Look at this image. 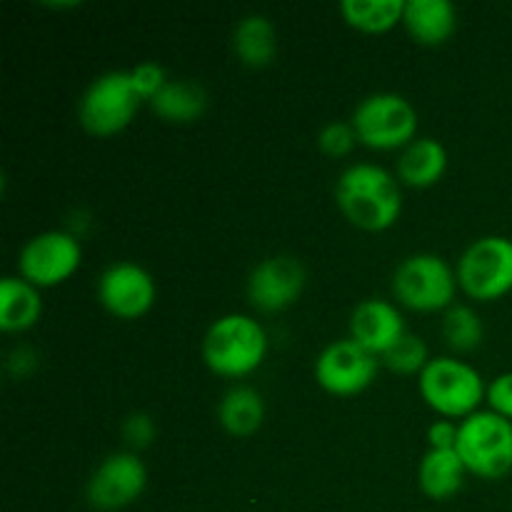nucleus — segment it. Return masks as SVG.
I'll return each mask as SVG.
<instances>
[{
    "mask_svg": "<svg viewBox=\"0 0 512 512\" xmlns=\"http://www.w3.org/2000/svg\"><path fill=\"white\" fill-rule=\"evenodd\" d=\"M338 208L355 228L383 233L393 228L403 210L398 175L373 163H355L340 173L335 185Z\"/></svg>",
    "mask_w": 512,
    "mask_h": 512,
    "instance_id": "1",
    "label": "nucleus"
},
{
    "mask_svg": "<svg viewBox=\"0 0 512 512\" xmlns=\"http://www.w3.org/2000/svg\"><path fill=\"white\" fill-rule=\"evenodd\" d=\"M268 335L255 318L230 313L215 320L203 338V360L220 378H245L263 365Z\"/></svg>",
    "mask_w": 512,
    "mask_h": 512,
    "instance_id": "2",
    "label": "nucleus"
},
{
    "mask_svg": "<svg viewBox=\"0 0 512 512\" xmlns=\"http://www.w3.org/2000/svg\"><path fill=\"white\" fill-rule=\"evenodd\" d=\"M418 388L428 408L445 420L470 418L488 398L483 375L458 358H430L420 373Z\"/></svg>",
    "mask_w": 512,
    "mask_h": 512,
    "instance_id": "3",
    "label": "nucleus"
},
{
    "mask_svg": "<svg viewBox=\"0 0 512 512\" xmlns=\"http://www.w3.org/2000/svg\"><path fill=\"white\" fill-rule=\"evenodd\" d=\"M455 453L475 478H505L512 470V423L493 410H478L460 420Z\"/></svg>",
    "mask_w": 512,
    "mask_h": 512,
    "instance_id": "4",
    "label": "nucleus"
},
{
    "mask_svg": "<svg viewBox=\"0 0 512 512\" xmlns=\"http://www.w3.org/2000/svg\"><path fill=\"white\" fill-rule=\"evenodd\" d=\"M458 275L435 253L408 255L393 273V295L415 313H440L453 308Z\"/></svg>",
    "mask_w": 512,
    "mask_h": 512,
    "instance_id": "5",
    "label": "nucleus"
},
{
    "mask_svg": "<svg viewBox=\"0 0 512 512\" xmlns=\"http://www.w3.org/2000/svg\"><path fill=\"white\" fill-rule=\"evenodd\" d=\"M358 143L373 150H403L418 135V110L400 93H373L353 110Z\"/></svg>",
    "mask_w": 512,
    "mask_h": 512,
    "instance_id": "6",
    "label": "nucleus"
},
{
    "mask_svg": "<svg viewBox=\"0 0 512 512\" xmlns=\"http://www.w3.org/2000/svg\"><path fill=\"white\" fill-rule=\"evenodd\" d=\"M140 103L143 100L135 93L128 70H110L85 88L78 105L80 125L90 135L110 138L133 123Z\"/></svg>",
    "mask_w": 512,
    "mask_h": 512,
    "instance_id": "7",
    "label": "nucleus"
},
{
    "mask_svg": "<svg viewBox=\"0 0 512 512\" xmlns=\"http://www.w3.org/2000/svg\"><path fill=\"white\" fill-rule=\"evenodd\" d=\"M458 285L468 298L490 303L512 290V240L505 235H485L470 243L460 255Z\"/></svg>",
    "mask_w": 512,
    "mask_h": 512,
    "instance_id": "8",
    "label": "nucleus"
},
{
    "mask_svg": "<svg viewBox=\"0 0 512 512\" xmlns=\"http://www.w3.org/2000/svg\"><path fill=\"white\" fill-rule=\"evenodd\" d=\"M83 260V248L65 230H45L23 245L18 255L20 278L38 290L55 288L73 278Z\"/></svg>",
    "mask_w": 512,
    "mask_h": 512,
    "instance_id": "9",
    "label": "nucleus"
},
{
    "mask_svg": "<svg viewBox=\"0 0 512 512\" xmlns=\"http://www.w3.org/2000/svg\"><path fill=\"white\" fill-rule=\"evenodd\" d=\"M380 358L360 348L355 340H335L315 360V380L320 388L338 398H350L373 385Z\"/></svg>",
    "mask_w": 512,
    "mask_h": 512,
    "instance_id": "10",
    "label": "nucleus"
},
{
    "mask_svg": "<svg viewBox=\"0 0 512 512\" xmlns=\"http://www.w3.org/2000/svg\"><path fill=\"white\" fill-rule=\"evenodd\" d=\"M148 488V468L133 453H113L93 470L85 498L90 508L115 512L133 505Z\"/></svg>",
    "mask_w": 512,
    "mask_h": 512,
    "instance_id": "11",
    "label": "nucleus"
},
{
    "mask_svg": "<svg viewBox=\"0 0 512 512\" xmlns=\"http://www.w3.org/2000/svg\"><path fill=\"white\" fill-rule=\"evenodd\" d=\"M98 300L120 320H138L153 308L155 280L143 265L120 260L108 265L98 278Z\"/></svg>",
    "mask_w": 512,
    "mask_h": 512,
    "instance_id": "12",
    "label": "nucleus"
},
{
    "mask_svg": "<svg viewBox=\"0 0 512 512\" xmlns=\"http://www.w3.org/2000/svg\"><path fill=\"white\" fill-rule=\"evenodd\" d=\"M305 288V268L290 255L260 260L248 278V300L263 313L290 308Z\"/></svg>",
    "mask_w": 512,
    "mask_h": 512,
    "instance_id": "13",
    "label": "nucleus"
},
{
    "mask_svg": "<svg viewBox=\"0 0 512 512\" xmlns=\"http://www.w3.org/2000/svg\"><path fill=\"white\" fill-rule=\"evenodd\" d=\"M408 335L405 320L393 303L380 298H368L358 303L350 315V340L368 353L383 358L393 345Z\"/></svg>",
    "mask_w": 512,
    "mask_h": 512,
    "instance_id": "14",
    "label": "nucleus"
},
{
    "mask_svg": "<svg viewBox=\"0 0 512 512\" xmlns=\"http://www.w3.org/2000/svg\"><path fill=\"white\" fill-rule=\"evenodd\" d=\"M445 170H448V150L435 138H415L400 150V158L395 163L400 183L420 190L438 185Z\"/></svg>",
    "mask_w": 512,
    "mask_h": 512,
    "instance_id": "15",
    "label": "nucleus"
},
{
    "mask_svg": "<svg viewBox=\"0 0 512 512\" xmlns=\"http://www.w3.org/2000/svg\"><path fill=\"white\" fill-rule=\"evenodd\" d=\"M403 25L420 45H443L458 25L455 5L448 0H405Z\"/></svg>",
    "mask_w": 512,
    "mask_h": 512,
    "instance_id": "16",
    "label": "nucleus"
},
{
    "mask_svg": "<svg viewBox=\"0 0 512 512\" xmlns=\"http://www.w3.org/2000/svg\"><path fill=\"white\" fill-rule=\"evenodd\" d=\"M463 460L455 450H433L423 455L418 465V485L430 500H450L458 495L465 485Z\"/></svg>",
    "mask_w": 512,
    "mask_h": 512,
    "instance_id": "17",
    "label": "nucleus"
},
{
    "mask_svg": "<svg viewBox=\"0 0 512 512\" xmlns=\"http://www.w3.org/2000/svg\"><path fill=\"white\" fill-rule=\"evenodd\" d=\"M43 298L28 280L8 275L0 283V328L5 333H23L40 320Z\"/></svg>",
    "mask_w": 512,
    "mask_h": 512,
    "instance_id": "18",
    "label": "nucleus"
},
{
    "mask_svg": "<svg viewBox=\"0 0 512 512\" xmlns=\"http://www.w3.org/2000/svg\"><path fill=\"white\" fill-rule=\"evenodd\" d=\"M233 53L248 68H265L278 53V33L265 15H245L233 30Z\"/></svg>",
    "mask_w": 512,
    "mask_h": 512,
    "instance_id": "19",
    "label": "nucleus"
},
{
    "mask_svg": "<svg viewBox=\"0 0 512 512\" xmlns=\"http://www.w3.org/2000/svg\"><path fill=\"white\" fill-rule=\"evenodd\" d=\"M218 420L235 438H250L258 433L265 420V405L258 390L248 385H235L223 395L218 405Z\"/></svg>",
    "mask_w": 512,
    "mask_h": 512,
    "instance_id": "20",
    "label": "nucleus"
},
{
    "mask_svg": "<svg viewBox=\"0 0 512 512\" xmlns=\"http://www.w3.org/2000/svg\"><path fill=\"white\" fill-rule=\"evenodd\" d=\"M150 108L168 123H193L208 108V95L193 80H168L150 100Z\"/></svg>",
    "mask_w": 512,
    "mask_h": 512,
    "instance_id": "21",
    "label": "nucleus"
},
{
    "mask_svg": "<svg viewBox=\"0 0 512 512\" xmlns=\"http://www.w3.org/2000/svg\"><path fill=\"white\" fill-rule=\"evenodd\" d=\"M405 0H343L340 15L350 28L360 33L378 35L388 33L395 25L403 23Z\"/></svg>",
    "mask_w": 512,
    "mask_h": 512,
    "instance_id": "22",
    "label": "nucleus"
},
{
    "mask_svg": "<svg viewBox=\"0 0 512 512\" xmlns=\"http://www.w3.org/2000/svg\"><path fill=\"white\" fill-rule=\"evenodd\" d=\"M483 320L470 305H453L443 315V335L448 345L460 353L475 350L483 343Z\"/></svg>",
    "mask_w": 512,
    "mask_h": 512,
    "instance_id": "23",
    "label": "nucleus"
},
{
    "mask_svg": "<svg viewBox=\"0 0 512 512\" xmlns=\"http://www.w3.org/2000/svg\"><path fill=\"white\" fill-rule=\"evenodd\" d=\"M380 360H383L385 368L393 370V373H400V375L423 373L425 365L430 363L428 345L423 343V338L408 333L398 345H393V348H390Z\"/></svg>",
    "mask_w": 512,
    "mask_h": 512,
    "instance_id": "24",
    "label": "nucleus"
},
{
    "mask_svg": "<svg viewBox=\"0 0 512 512\" xmlns=\"http://www.w3.org/2000/svg\"><path fill=\"white\" fill-rule=\"evenodd\" d=\"M358 143V135H355L353 123H328L318 135V148L323 150L328 158H345L350 150Z\"/></svg>",
    "mask_w": 512,
    "mask_h": 512,
    "instance_id": "25",
    "label": "nucleus"
},
{
    "mask_svg": "<svg viewBox=\"0 0 512 512\" xmlns=\"http://www.w3.org/2000/svg\"><path fill=\"white\" fill-rule=\"evenodd\" d=\"M128 73H130V80H133L135 93L140 95V100H148V103L160 93V88L168 83L165 70L160 68L158 63H153V60H145V63L135 65V68L128 70Z\"/></svg>",
    "mask_w": 512,
    "mask_h": 512,
    "instance_id": "26",
    "label": "nucleus"
},
{
    "mask_svg": "<svg viewBox=\"0 0 512 512\" xmlns=\"http://www.w3.org/2000/svg\"><path fill=\"white\" fill-rule=\"evenodd\" d=\"M488 405L493 413L503 415L512 423V373H503L488 385Z\"/></svg>",
    "mask_w": 512,
    "mask_h": 512,
    "instance_id": "27",
    "label": "nucleus"
},
{
    "mask_svg": "<svg viewBox=\"0 0 512 512\" xmlns=\"http://www.w3.org/2000/svg\"><path fill=\"white\" fill-rule=\"evenodd\" d=\"M123 433H125V438H128V443L138 445V448H145V445L155 438V425L148 415L135 413L125 420Z\"/></svg>",
    "mask_w": 512,
    "mask_h": 512,
    "instance_id": "28",
    "label": "nucleus"
},
{
    "mask_svg": "<svg viewBox=\"0 0 512 512\" xmlns=\"http://www.w3.org/2000/svg\"><path fill=\"white\" fill-rule=\"evenodd\" d=\"M458 430L460 423L453 420H435L428 428V440L433 450H455L458 445Z\"/></svg>",
    "mask_w": 512,
    "mask_h": 512,
    "instance_id": "29",
    "label": "nucleus"
}]
</instances>
